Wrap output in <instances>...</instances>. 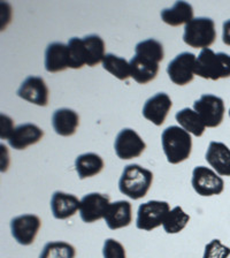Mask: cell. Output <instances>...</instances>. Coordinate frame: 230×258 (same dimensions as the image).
<instances>
[{
  "mask_svg": "<svg viewBox=\"0 0 230 258\" xmlns=\"http://www.w3.org/2000/svg\"><path fill=\"white\" fill-rule=\"evenodd\" d=\"M153 182V173L138 164H130L124 167L119 180V189L123 195L131 200H139L146 196Z\"/></svg>",
  "mask_w": 230,
  "mask_h": 258,
  "instance_id": "1",
  "label": "cell"
},
{
  "mask_svg": "<svg viewBox=\"0 0 230 258\" xmlns=\"http://www.w3.org/2000/svg\"><path fill=\"white\" fill-rule=\"evenodd\" d=\"M161 143L169 164L176 165L182 163L191 155V136L179 126H171L165 129L161 135Z\"/></svg>",
  "mask_w": 230,
  "mask_h": 258,
  "instance_id": "2",
  "label": "cell"
},
{
  "mask_svg": "<svg viewBox=\"0 0 230 258\" xmlns=\"http://www.w3.org/2000/svg\"><path fill=\"white\" fill-rule=\"evenodd\" d=\"M195 73L200 78L213 81L230 78V55L204 48L197 58Z\"/></svg>",
  "mask_w": 230,
  "mask_h": 258,
  "instance_id": "3",
  "label": "cell"
},
{
  "mask_svg": "<svg viewBox=\"0 0 230 258\" xmlns=\"http://www.w3.org/2000/svg\"><path fill=\"white\" fill-rule=\"evenodd\" d=\"M215 23L209 18H196L185 24L183 40L195 48H208L215 42Z\"/></svg>",
  "mask_w": 230,
  "mask_h": 258,
  "instance_id": "4",
  "label": "cell"
},
{
  "mask_svg": "<svg viewBox=\"0 0 230 258\" xmlns=\"http://www.w3.org/2000/svg\"><path fill=\"white\" fill-rule=\"evenodd\" d=\"M169 211V204L164 201H148L140 204L137 211L136 227L150 232L164 224Z\"/></svg>",
  "mask_w": 230,
  "mask_h": 258,
  "instance_id": "5",
  "label": "cell"
},
{
  "mask_svg": "<svg viewBox=\"0 0 230 258\" xmlns=\"http://www.w3.org/2000/svg\"><path fill=\"white\" fill-rule=\"evenodd\" d=\"M193 110L198 113L205 126L208 128L219 127L223 121L224 103L220 97L205 94L193 103Z\"/></svg>",
  "mask_w": 230,
  "mask_h": 258,
  "instance_id": "6",
  "label": "cell"
},
{
  "mask_svg": "<svg viewBox=\"0 0 230 258\" xmlns=\"http://www.w3.org/2000/svg\"><path fill=\"white\" fill-rule=\"evenodd\" d=\"M192 187L200 196L209 197L220 195L224 189V182L213 169L197 166L192 171Z\"/></svg>",
  "mask_w": 230,
  "mask_h": 258,
  "instance_id": "7",
  "label": "cell"
},
{
  "mask_svg": "<svg viewBox=\"0 0 230 258\" xmlns=\"http://www.w3.org/2000/svg\"><path fill=\"white\" fill-rule=\"evenodd\" d=\"M196 55L190 52L176 55L167 66V74L172 82L177 86H185L192 82L196 75Z\"/></svg>",
  "mask_w": 230,
  "mask_h": 258,
  "instance_id": "8",
  "label": "cell"
},
{
  "mask_svg": "<svg viewBox=\"0 0 230 258\" xmlns=\"http://www.w3.org/2000/svg\"><path fill=\"white\" fill-rule=\"evenodd\" d=\"M114 149L120 159L129 160L142 155L146 149V144L134 129L124 128L116 136Z\"/></svg>",
  "mask_w": 230,
  "mask_h": 258,
  "instance_id": "9",
  "label": "cell"
},
{
  "mask_svg": "<svg viewBox=\"0 0 230 258\" xmlns=\"http://www.w3.org/2000/svg\"><path fill=\"white\" fill-rule=\"evenodd\" d=\"M42 226V220L35 215H22L11 220L12 235L18 243L22 245H30Z\"/></svg>",
  "mask_w": 230,
  "mask_h": 258,
  "instance_id": "10",
  "label": "cell"
},
{
  "mask_svg": "<svg viewBox=\"0 0 230 258\" xmlns=\"http://www.w3.org/2000/svg\"><path fill=\"white\" fill-rule=\"evenodd\" d=\"M110 196L99 192H90L81 200L80 216L84 223L91 224L106 216L110 207Z\"/></svg>",
  "mask_w": 230,
  "mask_h": 258,
  "instance_id": "11",
  "label": "cell"
},
{
  "mask_svg": "<svg viewBox=\"0 0 230 258\" xmlns=\"http://www.w3.org/2000/svg\"><path fill=\"white\" fill-rule=\"evenodd\" d=\"M18 96L31 104L46 106L48 103V88L44 79L39 76H28L19 88Z\"/></svg>",
  "mask_w": 230,
  "mask_h": 258,
  "instance_id": "12",
  "label": "cell"
},
{
  "mask_svg": "<svg viewBox=\"0 0 230 258\" xmlns=\"http://www.w3.org/2000/svg\"><path fill=\"white\" fill-rule=\"evenodd\" d=\"M172 99L165 92H158L148 98L144 104L143 116L156 126H161L172 108Z\"/></svg>",
  "mask_w": 230,
  "mask_h": 258,
  "instance_id": "13",
  "label": "cell"
},
{
  "mask_svg": "<svg viewBox=\"0 0 230 258\" xmlns=\"http://www.w3.org/2000/svg\"><path fill=\"white\" fill-rule=\"evenodd\" d=\"M44 132L34 123H23L14 129L8 143L15 150H24L43 139Z\"/></svg>",
  "mask_w": 230,
  "mask_h": 258,
  "instance_id": "14",
  "label": "cell"
},
{
  "mask_svg": "<svg viewBox=\"0 0 230 258\" xmlns=\"http://www.w3.org/2000/svg\"><path fill=\"white\" fill-rule=\"evenodd\" d=\"M70 63L69 47L66 44L54 42L48 44L45 51V70L58 73L67 70Z\"/></svg>",
  "mask_w": 230,
  "mask_h": 258,
  "instance_id": "15",
  "label": "cell"
},
{
  "mask_svg": "<svg viewBox=\"0 0 230 258\" xmlns=\"http://www.w3.org/2000/svg\"><path fill=\"white\" fill-rule=\"evenodd\" d=\"M81 208V201L72 194L55 191L51 199V210L55 219L64 220L75 215Z\"/></svg>",
  "mask_w": 230,
  "mask_h": 258,
  "instance_id": "16",
  "label": "cell"
},
{
  "mask_svg": "<svg viewBox=\"0 0 230 258\" xmlns=\"http://www.w3.org/2000/svg\"><path fill=\"white\" fill-rule=\"evenodd\" d=\"M205 159L217 174L230 176V149L224 143L215 141L209 143Z\"/></svg>",
  "mask_w": 230,
  "mask_h": 258,
  "instance_id": "17",
  "label": "cell"
},
{
  "mask_svg": "<svg viewBox=\"0 0 230 258\" xmlns=\"http://www.w3.org/2000/svg\"><path fill=\"white\" fill-rule=\"evenodd\" d=\"M129 63H130L131 78L139 84L151 82L159 73V62L146 56L135 54Z\"/></svg>",
  "mask_w": 230,
  "mask_h": 258,
  "instance_id": "18",
  "label": "cell"
},
{
  "mask_svg": "<svg viewBox=\"0 0 230 258\" xmlns=\"http://www.w3.org/2000/svg\"><path fill=\"white\" fill-rule=\"evenodd\" d=\"M104 219L108 228L112 231L127 227L132 221V208L130 202L118 201L111 203Z\"/></svg>",
  "mask_w": 230,
  "mask_h": 258,
  "instance_id": "19",
  "label": "cell"
},
{
  "mask_svg": "<svg viewBox=\"0 0 230 258\" xmlns=\"http://www.w3.org/2000/svg\"><path fill=\"white\" fill-rule=\"evenodd\" d=\"M80 124V116L70 108H59L52 116V126L60 136H71Z\"/></svg>",
  "mask_w": 230,
  "mask_h": 258,
  "instance_id": "20",
  "label": "cell"
},
{
  "mask_svg": "<svg viewBox=\"0 0 230 258\" xmlns=\"http://www.w3.org/2000/svg\"><path fill=\"white\" fill-rule=\"evenodd\" d=\"M161 19L172 27L188 24L193 20V8L189 3L176 2L172 8H165L161 11Z\"/></svg>",
  "mask_w": 230,
  "mask_h": 258,
  "instance_id": "21",
  "label": "cell"
},
{
  "mask_svg": "<svg viewBox=\"0 0 230 258\" xmlns=\"http://www.w3.org/2000/svg\"><path fill=\"white\" fill-rule=\"evenodd\" d=\"M75 168L81 180L99 174L104 168L102 157L94 152H87L80 155L75 160Z\"/></svg>",
  "mask_w": 230,
  "mask_h": 258,
  "instance_id": "22",
  "label": "cell"
},
{
  "mask_svg": "<svg viewBox=\"0 0 230 258\" xmlns=\"http://www.w3.org/2000/svg\"><path fill=\"white\" fill-rule=\"evenodd\" d=\"M175 119L180 126L182 127L184 131H187L189 134H193L197 137H200L205 132V123L199 116L198 113L192 108L185 107L176 113Z\"/></svg>",
  "mask_w": 230,
  "mask_h": 258,
  "instance_id": "23",
  "label": "cell"
},
{
  "mask_svg": "<svg viewBox=\"0 0 230 258\" xmlns=\"http://www.w3.org/2000/svg\"><path fill=\"white\" fill-rule=\"evenodd\" d=\"M84 48H86L87 64L95 67L99 62H103L105 58V42L99 35H89L83 37Z\"/></svg>",
  "mask_w": 230,
  "mask_h": 258,
  "instance_id": "24",
  "label": "cell"
},
{
  "mask_svg": "<svg viewBox=\"0 0 230 258\" xmlns=\"http://www.w3.org/2000/svg\"><path fill=\"white\" fill-rule=\"evenodd\" d=\"M103 67L105 71L110 72L116 79L121 81L128 80L131 76L130 63L126 59L121 58L113 53H107L103 60Z\"/></svg>",
  "mask_w": 230,
  "mask_h": 258,
  "instance_id": "25",
  "label": "cell"
},
{
  "mask_svg": "<svg viewBox=\"0 0 230 258\" xmlns=\"http://www.w3.org/2000/svg\"><path fill=\"white\" fill-rule=\"evenodd\" d=\"M76 250L64 241L48 242L40 252L39 258H75Z\"/></svg>",
  "mask_w": 230,
  "mask_h": 258,
  "instance_id": "26",
  "label": "cell"
},
{
  "mask_svg": "<svg viewBox=\"0 0 230 258\" xmlns=\"http://www.w3.org/2000/svg\"><path fill=\"white\" fill-rule=\"evenodd\" d=\"M190 220V216L187 215L181 207H175L169 211L164 221V229L168 234H177L183 231L185 226L188 225Z\"/></svg>",
  "mask_w": 230,
  "mask_h": 258,
  "instance_id": "27",
  "label": "cell"
},
{
  "mask_svg": "<svg viewBox=\"0 0 230 258\" xmlns=\"http://www.w3.org/2000/svg\"><path fill=\"white\" fill-rule=\"evenodd\" d=\"M135 54L146 56V58L155 60L157 62H160L164 60L165 52L163 44L153 38H148L137 44Z\"/></svg>",
  "mask_w": 230,
  "mask_h": 258,
  "instance_id": "28",
  "label": "cell"
},
{
  "mask_svg": "<svg viewBox=\"0 0 230 258\" xmlns=\"http://www.w3.org/2000/svg\"><path fill=\"white\" fill-rule=\"evenodd\" d=\"M68 47H69L70 54V63L69 68L72 70H80L84 64H87V55L86 48H84L83 39L79 37H72L68 42Z\"/></svg>",
  "mask_w": 230,
  "mask_h": 258,
  "instance_id": "29",
  "label": "cell"
},
{
  "mask_svg": "<svg viewBox=\"0 0 230 258\" xmlns=\"http://www.w3.org/2000/svg\"><path fill=\"white\" fill-rule=\"evenodd\" d=\"M230 248L221 243L220 240L214 239L206 244L203 258H228Z\"/></svg>",
  "mask_w": 230,
  "mask_h": 258,
  "instance_id": "30",
  "label": "cell"
},
{
  "mask_svg": "<svg viewBox=\"0 0 230 258\" xmlns=\"http://www.w3.org/2000/svg\"><path fill=\"white\" fill-rule=\"evenodd\" d=\"M103 256L104 258H127L126 249L114 239H107L104 242Z\"/></svg>",
  "mask_w": 230,
  "mask_h": 258,
  "instance_id": "31",
  "label": "cell"
},
{
  "mask_svg": "<svg viewBox=\"0 0 230 258\" xmlns=\"http://www.w3.org/2000/svg\"><path fill=\"white\" fill-rule=\"evenodd\" d=\"M0 136H2V140H10L14 132V123L13 120H12L10 116L2 114L0 116Z\"/></svg>",
  "mask_w": 230,
  "mask_h": 258,
  "instance_id": "32",
  "label": "cell"
},
{
  "mask_svg": "<svg viewBox=\"0 0 230 258\" xmlns=\"http://www.w3.org/2000/svg\"><path fill=\"white\" fill-rule=\"evenodd\" d=\"M222 29H223V32H222L223 43L225 44V45L230 46V19L227 20V21L223 23Z\"/></svg>",
  "mask_w": 230,
  "mask_h": 258,
  "instance_id": "33",
  "label": "cell"
},
{
  "mask_svg": "<svg viewBox=\"0 0 230 258\" xmlns=\"http://www.w3.org/2000/svg\"><path fill=\"white\" fill-rule=\"evenodd\" d=\"M229 116H230V110H229Z\"/></svg>",
  "mask_w": 230,
  "mask_h": 258,
  "instance_id": "34",
  "label": "cell"
}]
</instances>
